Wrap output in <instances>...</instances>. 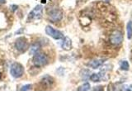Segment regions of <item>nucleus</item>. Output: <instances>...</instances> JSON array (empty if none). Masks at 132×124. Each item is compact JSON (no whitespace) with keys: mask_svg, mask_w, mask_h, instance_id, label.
I'll return each mask as SVG.
<instances>
[{"mask_svg":"<svg viewBox=\"0 0 132 124\" xmlns=\"http://www.w3.org/2000/svg\"><path fill=\"white\" fill-rule=\"evenodd\" d=\"M47 13L49 15V18L53 22H60L63 18V12L58 7H51L50 9H47Z\"/></svg>","mask_w":132,"mask_h":124,"instance_id":"obj_1","label":"nucleus"},{"mask_svg":"<svg viewBox=\"0 0 132 124\" xmlns=\"http://www.w3.org/2000/svg\"><path fill=\"white\" fill-rule=\"evenodd\" d=\"M32 61L34 65L37 66V67H41V66H44L48 63V58L44 53L38 52L34 55Z\"/></svg>","mask_w":132,"mask_h":124,"instance_id":"obj_2","label":"nucleus"},{"mask_svg":"<svg viewBox=\"0 0 132 124\" xmlns=\"http://www.w3.org/2000/svg\"><path fill=\"white\" fill-rule=\"evenodd\" d=\"M42 12H43V7L41 5H37L36 6L31 12L29 13L27 17V22H31V21H34V20H38L41 18L42 17Z\"/></svg>","mask_w":132,"mask_h":124,"instance_id":"obj_3","label":"nucleus"},{"mask_svg":"<svg viewBox=\"0 0 132 124\" xmlns=\"http://www.w3.org/2000/svg\"><path fill=\"white\" fill-rule=\"evenodd\" d=\"M24 73V68L22 64L15 62L10 67V74L13 78H20Z\"/></svg>","mask_w":132,"mask_h":124,"instance_id":"obj_4","label":"nucleus"},{"mask_svg":"<svg viewBox=\"0 0 132 124\" xmlns=\"http://www.w3.org/2000/svg\"><path fill=\"white\" fill-rule=\"evenodd\" d=\"M15 47L18 51L24 53L28 49V40L26 37H19L16 40Z\"/></svg>","mask_w":132,"mask_h":124,"instance_id":"obj_5","label":"nucleus"},{"mask_svg":"<svg viewBox=\"0 0 132 124\" xmlns=\"http://www.w3.org/2000/svg\"><path fill=\"white\" fill-rule=\"evenodd\" d=\"M45 33H46L48 36H51L52 38L55 39V40H60V39L64 38L63 33L60 31L54 29L51 26H46V27H45Z\"/></svg>","mask_w":132,"mask_h":124,"instance_id":"obj_6","label":"nucleus"},{"mask_svg":"<svg viewBox=\"0 0 132 124\" xmlns=\"http://www.w3.org/2000/svg\"><path fill=\"white\" fill-rule=\"evenodd\" d=\"M110 41L112 45H118L123 41V36L122 33L119 31H116L113 33H111L110 36Z\"/></svg>","mask_w":132,"mask_h":124,"instance_id":"obj_7","label":"nucleus"},{"mask_svg":"<svg viewBox=\"0 0 132 124\" xmlns=\"http://www.w3.org/2000/svg\"><path fill=\"white\" fill-rule=\"evenodd\" d=\"M54 82H55V80L50 75H45L41 78L40 84V85L45 89H48L52 87V85L54 84Z\"/></svg>","mask_w":132,"mask_h":124,"instance_id":"obj_8","label":"nucleus"},{"mask_svg":"<svg viewBox=\"0 0 132 124\" xmlns=\"http://www.w3.org/2000/svg\"><path fill=\"white\" fill-rule=\"evenodd\" d=\"M61 47L64 50H65V51H69V50L72 48L71 39L68 36H65L63 40V42H62V44H61Z\"/></svg>","mask_w":132,"mask_h":124,"instance_id":"obj_9","label":"nucleus"},{"mask_svg":"<svg viewBox=\"0 0 132 124\" xmlns=\"http://www.w3.org/2000/svg\"><path fill=\"white\" fill-rule=\"evenodd\" d=\"M40 50V45L36 42L31 45V47H30V50H29V53L30 55H36V53H38Z\"/></svg>","mask_w":132,"mask_h":124,"instance_id":"obj_10","label":"nucleus"},{"mask_svg":"<svg viewBox=\"0 0 132 124\" xmlns=\"http://www.w3.org/2000/svg\"><path fill=\"white\" fill-rule=\"evenodd\" d=\"M102 64H103L102 60H93L91 63H89V66H91L93 69H97L99 66H101Z\"/></svg>","mask_w":132,"mask_h":124,"instance_id":"obj_11","label":"nucleus"},{"mask_svg":"<svg viewBox=\"0 0 132 124\" xmlns=\"http://www.w3.org/2000/svg\"><path fill=\"white\" fill-rule=\"evenodd\" d=\"M126 32H127V38L131 39L132 38V21L128 22L126 25Z\"/></svg>","mask_w":132,"mask_h":124,"instance_id":"obj_12","label":"nucleus"},{"mask_svg":"<svg viewBox=\"0 0 132 124\" xmlns=\"http://www.w3.org/2000/svg\"><path fill=\"white\" fill-rule=\"evenodd\" d=\"M80 75L84 80H88L90 78V71L88 69H82L80 72Z\"/></svg>","mask_w":132,"mask_h":124,"instance_id":"obj_13","label":"nucleus"},{"mask_svg":"<svg viewBox=\"0 0 132 124\" xmlns=\"http://www.w3.org/2000/svg\"><path fill=\"white\" fill-rule=\"evenodd\" d=\"M120 67L123 70H128L130 65H129V63H128V61L123 60V61H121V63H120Z\"/></svg>","mask_w":132,"mask_h":124,"instance_id":"obj_14","label":"nucleus"},{"mask_svg":"<svg viewBox=\"0 0 132 124\" xmlns=\"http://www.w3.org/2000/svg\"><path fill=\"white\" fill-rule=\"evenodd\" d=\"M90 80L93 82H98L101 80V75L100 74H93L92 75L90 76Z\"/></svg>","mask_w":132,"mask_h":124,"instance_id":"obj_15","label":"nucleus"},{"mask_svg":"<svg viewBox=\"0 0 132 124\" xmlns=\"http://www.w3.org/2000/svg\"><path fill=\"white\" fill-rule=\"evenodd\" d=\"M91 88L90 84H88V83H85V84H82L79 88L78 89V90H81V91H87V90H89Z\"/></svg>","mask_w":132,"mask_h":124,"instance_id":"obj_16","label":"nucleus"},{"mask_svg":"<svg viewBox=\"0 0 132 124\" xmlns=\"http://www.w3.org/2000/svg\"><path fill=\"white\" fill-rule=\"evenodd\" d=\"M31 88H32L31 84H26V85L22 86L21 89H22V90H30V89H31Z\"/></svg>","mask_w":132,"mask_h":124,"instance_id":"obj_17","label":"nucleus"},{"mask_svg":"<svg viewBox=\"0 0 132 124\" xmlns=\"http://www.w3.org/2000/svg\"><path fill=\"white\" fill-rule=\"evenodd\" d=\"M6 0H0V3H5Z\"/></svg>","mask_w":132,"mask_h":124,"instance_id":"obj_18","label":"nucleus"},{"mask_svg":"<svg viewBox=\"0 0 132 124\" xmlns=\"http://www.w3.org/2000/svg\"><path fill=\"white\" fill-rule=\"evenodd\" d=\"M41 3H46V0H41Z\"/></svg>","mask_w":132,"mask_h":124,"instance_id":"obj_19","label":"nucleus"},{"mask_svg":"<svg viewBox=\"0 0 132 124\" xmlns=\"http://www.w3.org/2000/svg\"><path fill=\"white\" fill-rule=\"evenodd\" d=\"M1 78H2V73L0 72V80H1Z\"/></svg>","mask_w":132,"mask_h":124,"instance_id":"obj_20","label":"nucleus"},{"mask_svg":"<svg viewBox=\"0 0 132 124\" xmlns=\"http://www.w3.org/2000/svg\"><path fill=\"white\" fill-rule=\"evenodd\" d=\"M105 1H106V2H108V1H109V0H105Z\"/></svg>","mask_w":132,"mask_h":124,"instance_id":"obj_21","label":"nucleus"}]
</instances>
